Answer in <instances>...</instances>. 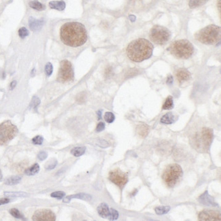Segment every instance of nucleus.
Listing matches in <instances>:
<instances>
[{"instance_id":"39","label":"nucleus","mask_w":221,"mask_h":221,"mask_svg":"<svg viewBox=\"0 0 221 221\" xmlns=\"http://www.w3.org/2000/svg\"><path fill=\"white\" fill-rule=\"evenodd\" d=\"M86 100V95L84 93H81L79 95H78L76 97V100L79 102V103H83Z\"/></svg>"},{"instance_id":"14","label":"nucleus","mask_w":221,"mask_h":221,"mask_svg":"<svg viewBox=\"0 0 221 221\" xmlns=\"http://www.w3.org/2000/svg\"><path fill=\"white\" fill-rule=\"evenodd\" d=\"M176 76L179 83H182L189 80L191 77V74L187 70L181 68V69H179L176 71Z\"/></svg>"},{"instance_id":"4","label":"nucleus","mask_w":221,"mask_h":221,"mask_svg":"<svg viewBox=\"0 0 221 221\" xmlns=\"http://www.w3.org/2000/svg\"><path fill=\"white\" fill-rule=\"evenodd\" d=\"M169 50L170 53L178 59H187L193 55L194 46L189 40H180L173 42Z\"/></svg>"},{"instance_id":"12","label":"nucleus","mask_w":221,"mask_h":221,"mask_svg":"<svg viewBox=\"0 0 221 221\" xmlns=\"http://www.w3.org/2000/svg\"><path fill=\"white\" fill-rule=\"evenodd\" d=\"M199 220H221L220 214L217 211H214L211 210H203L199 214Z\"/></svg>"},{"instance_id":"37","label":"nucleus","mask_w":221,"mask_h":221,"mask_svg":"<svg viewBox=\"0 0 221 221\" xmlns=\"http://www.w3.org/2000/svg\"><path fill=\"white\" fill-rule=\"evenodd\" d=\"M50 195L52 197H54V198L61 199H62L63 197H65V195H66V193L63 191H56V192L51 193Z\"/></svg>"},{"instance_id":"1","label":"nucleus","mask_w":221,"mask_h":221,"mask_svg":"<svg viewBox=\"0 0 221 221\" xmlns=\"http://www.w3.org/2000/svg\"><path fill=\"white\" fill-rule=\"evenodd\" d=\"M61 40L66 45L71 47L83 46L87 40V32L82 23L77 22L66 23L60 31Z\"/></svg>"},{"instance_id":"41","label":"nucleus","mask_w":221,"mask_h":221,"mask_svg":"<svg viewBox=\"0 0 221 221\" xmlns=\"http://www.w3.org/2000/svg\"><path fill=\"white\" fill-rule=\"evenodd\" d=\"M105 129V124L103 122H100V123H98L97 128H96V131L97 132H101L103 130H104Z\"/></svg>"},{"instance_id":"15","label":"nucleus","mask_w":221,"mask_h":221,"mask_svg":"<svg viewBox=\"0 0 221 221\" xmlns=\"http://www.w3.org/2000/svg\"><path fill=\"white\" fill-rule=\"evenodd\" d=\"M74 198L83 199V200L87 201V202H88V201H91L92 199V197H91V195H88V194H87V193H78V194H76V195H69L67 197H66L63 199V202L68 203L70 202L71 199H72Z\"/></svg>"},{"instance_id":"5","label":"nucleus","mask_w":221,"mask_h":221,"mask_svg":"<svg viewBox=\"0 0 221 221\" xmlns=\"http://www.w3.org/2000/svg\"><path fill=\"white\" fill-rule=\"evenodd\" d=\"M182 176V169L178 164H172L167 167L162 178L168 187H173Z\"/></svg>"},{"instance_id":"19","label":"nucleus","mask_w":221,"mask_h":221,"mask_svg":"<svg viewBox=\"0 0 221 221\" xmlns=\"http://www.w3.org/2000/svg\"><path fill=\"white\" fill-rule=\"evenodd\" d=\"M49 6L52 9L62 11L66 8V3L63 1H53L49 3Z\"/></svg>"},{"instance_id":"42","label":"nucleus","mask_w":221,"mask_h":221,"mask_svg":"<svg viewBox=\"0 0 221 221\" xmlns=\"http://www.w3.org/2000/svg\"><path fill=\"white\" fill-rule=\"evenodd\" d=\"M105 76L106 77H110L111 75L112 74V67H108V68H106V70H105Z\"/></svg>"},{"instance_id":"32","label":"nucleus","mask_w":221,"mask_h":221,"mask_svg":"<svg viewBox=\"0 0 221 221\" xmlns=\"http://www.w3.org/2000/svg\"><path fill=\"white\" fill-rule=\"evenodd\" d=\"M57 163V160H55V159L50 160V161H49V162L47 163V164L46 165L45 168H46V169H49V170L50 169H53L56 167Z\"/></svg>"},{"instance_id":"2","label":"nucleus","mask_w":221,"mask_h":221,"mask_svg":"<svg viewBox=\"0 0 221 221\" xmlns=\"http://www.w3.org/2000/svg\"><path fill=\"white\" fill-rule=\"evenodd\" d=\"M152 44L148 40L139 38L134 40L129 44L127 49L128 57L134 62H142L148 59L152 55Z\"/></svg>"},{"instance_id":"45","label":"nucleus","mask_w":221,"mask_h":221,"mask_svg":"<svg viewBox=\"0 0 221 221\" xmlns=\"http://www.w3.org/2000/svg\"><path fill=\"white\" fill-rule=\"evenodd\" d=\"M16 81H12L11 84H10V89L12 90L14 88H15L16 87Z\"/></svg>"},{"instance_id":"16","label":"nucleus","mask_w":221,"mask_h":221,"mask_svg":"<svg viewBox=\"0 0 221 221\" xmlns=\"http://www.w3.org/2000/svg\"><path fill=\"white\" fill-rule=\"evenodd\" d=\"M97 212L100 216L104 219H107L110 214V209L106 203H101L97 207Z\"/></svg>"},{"instance_id":"10","label":"nucleus","mask_w":221,"mask_h":221,"mask_svg":"<svg viewBox=\"0 0 221 221\" xmlns=\"http://www.w3.org/2000/svg\"><path fill=\"white\" fill-rule=\"evenodd\" d=\"M109 179L116 185L120 187L121 189L123 188L128 182L127 175L118 169H114L110 172Z\"/></svg>"},{"instance_id":"17","label":"nucleus","mask_w":221,"mask_h":221,"mask_svg":"<svg viewBox=\"0 0 221 221\" xmlns=\"http://www.w3.org/2000/svg\"><path fill=\"white\" fill-rule=\"evenodd\" d=\"M43 25V22L42 20H36L35 19L31 17L29 19V27L30 29H32L33 32H36V31L40 30Z\"/></svg>"},{"instance_id":"28","label":"nucleus","mask_w":221,"mask_h":221,"mask_svg":"<svg viewBox=\"0 0 221 221\" xmlns=\"http://www.w3.org/2000/svg\"><path fill=\"white\" fill-rule=\"evenodd\" d=\"M155 212L159 214V215H163V214H167L169 212V211L170 210V207L169 206H159L156 207L155 209Z\"/></svg>"},{"instance_id":"21","label":"nucleus","mask_w":221,"mask_h":221,"mask_svg":"<svg viewBox=\"0 0 221 221\" xmlns=\"http://www.w3.org/2000/svg\"><path fill=\"white\" fill-rule=\"evenodd\" d=\"M39 171H40L39 165L37 164V163H35V164L33 165L32 167L27 168L25 170V174H27V176H33L38 173Z\"/></svg>"},{"instance_id":"35","label":"nucleus","mask_w":221,"mask_h":221,"mask_svg":"<svg viewBox=\"0 0 221 221\" xmlns=\"http://www.w3.org/2000/svg\"><path fill=\"white\" fill-rule=\"evenodd\" d=\"M19 35L21 38H25V37L29 35V32L25 27H21L19 30Z\"/></svg>"},{"instance_id":"9","label":"nucleus","mask_w":221,"mask_h":221,"mask_svg":"<svg viewBox=\"0 0 221 221\" xmlns=\"http://www.w3.org/2000/svg\"><path fill=\"white\" fill-rule=\"evenodd\" d=\"M198 142V147L207 148L210 146L213 139V131L210 128L204 127L202 129L199 134L197 135Z\"/></svg>"},{"instance_id":"40","label":"nucleus","mask_w":221,"mask_h":221,"mask_svg":"<svg viewBox=\"0 0 221 221\" xmlns=\"http://www.w3.org/2000/svg\"><path fill=\"white\" fill-rule=\"evenodd\" d=\"M47 156H48L47 153L46 152L42 151L39 153L38 155H37V158H38L40 161H44V160H45L47 158Z\"/></svg>"},{"instance_id":"34","label":"nucleus","mask_w":221,"mask_h":221,"mask_svg":"<svg viewBox=\"0 0 221 221\" xmlns=\"http://www.w3.org/2000/svg\"><path fill=\"white\" fill-rule=\"evenodd\" d=\"M96 144L99 146H100L101 148H107L109 146H110V144H109L107 141L104 140V139H97Z\"/></svg>"},{"instance_id":"7","label":"nucleus","mask_w":221,"mask_h":221,"mask_svg":"<svg viewBox=\"0 0 221 221\" xmlns=\"http://www.w3.org/2000/svg\"><path fill=\"white\" fill-rule=\"evenodd\" d=\"M170 37H171V33L169 29L163 26H154L150 33V38L153 42L158 45H164L168 43Z\"/></svg>"},{"instance_id":"31","label":"nucleus","mask_w":221,"mask_h":221,"mask_svg":"<svg viewBox=\"0 0 221 221\" xmlns=\"http://www.w3.org/2000/svg\"><path fill=\"white\" fill-rule=\"evenodd\" d=\"M10 213L11 215L13 216V217H15L16 218V219H23V216L21 214H20V212H19V211L16 209V208H12L10 210Z\"/></svg>"},{"instance_id":"13","label":"nucleus","mask_w":221,"mask_h":221,"mask_svg":"<svg viewBox=\"0 0 221 221\" xmlns=\"http://www.w3.org/2000/svg\"><path fill=\"white\" fill-rule=\"evenodd\" d=\"M198 200L201 203H202L205 206H213V207H216L219 206L215 202H214V199L213 197L209 195L207 190H206V191L199 197Z\"/></svg>"},{"instance_id":"30","label":"nucleus","mask_w":221,"mask_h":221,"mask_svg":"<svg viewBox=\"0 0 221 221\" xmlns=\"http://www.w3.org/2000/svg\"><path fill=\"white\" fill-rule=\"evenodd\" d=\"M118 211H117L116 210L112 208L110 210V214H109L108 219H110V220H115L118 219Z\"/></svg>"},{"instance_id":"26","label":"nucleus","mask_w":221,"mask_h":221,"mask_svg":"<svg viewBox=\"0 0 221 221\" xmlns=\"http://www.w3.org/2000/svg\"><path fill=\"white\" fill-rule=\"evenodd\" d=\"M4 195L6 196L17 197H25L29 196V194L24 192H5Z\"/></svg>"},{"instance_id":"18","label":"nucleus","mask_w":221,"mask_h":221,"mask_svg":"<svg viewBox=\"0 0 221 221\" xmlns=\"http://www.w3.org/2000/svg\"><path fill=\"white\" fill-rule=\"evenodd\" d=\"M136 129H137L138 135L142 138H146L149 133V127L144 123L139 125Z\"/></svg>"},{"instance_id":"27","label":"nucleus","mask_w":221,"mask_h":221,"mask_svg":"<svg viewBox=\"0 0 221 221\" xmlns=\"http://www.w3.org/2000/svg\"><path fill=\"white\" fill-rule=\"evenodd\" d=\"M29 6L33 9H35L37 10H43L45 8V6L42 4L40 2L37 1H32L30 2L29 3Z\"/></svg>"},{"instance_id":"46","label":"nucleus","mask_w":221,"mask_h":221,"mask_svg":"<svg viewBox=\"0 0 221 221\" xmlns=\"http://www.w3.org/2000/svg\"><path fill=\"white\" fill-rule=\"evenodd\" d=\"M97 114H98V118L99 119H101V111H98L97 112Z\"/></svg>"},{"instance_id":"11","label":"nucleus","mask_w":221,"mask_h":221,"mask_svg":"<svg viewBox=\"0 0 221 221\" xmlns=\"http://www.w3.org/2000/svg\"><path fill=\"white\" fill-rule=\"evenodd\" d=\"M32 219L36 221H54L56 220V216L51 210L42 209L35 212Z\"/></svg>"},{"instance_id":"23","label":"nucleus","mask_w":221,"mask_h":221,"mask_svg":"<svg viewBox=\"0 0 221 221\" xmlns=\"http://www.w3.org/2000/svg\"><path fill=\"white\" fill-rule=\"evenodd\" d=\"M20 180H21V178H20V176H15L10 177V178L7 179L6 180L5 184L6 185H9V186L15 185H17V184H19L20 182Z\"/></svg>"},{"instance_id":"33","label":"nucleus","mask_w":221,"mask_h":221,"mask_svg":"<svg viewBox=\"0 0 221 221\" xmlns=\"http://www.w3.org/2000/svg\"><path fill=\"white\" fill-rule=\"evenodd\" d=\"M43 141H44V138H43L42 136H41V135H37V136H36L35 138H33L32 139L33 144H36V145L42 144Z\"/></svg>"},{"instance_id":"47","label":"nucleus","mask_w":221,"mask_h":221,"mask_svg":"<svg viewBox=\"0 0 221 221\" xmlns=\"http://www.w3.org/2000/svg\"><path fill=\"white\" fill-rule=\"evenodd\" d=\"M3 178V176H2V171H1V169H0V181H2V180Z\"/></svg>"},{"instance_id":"43","label":"nucleus","mask_w":221,"mask_h":221,"mask_svg":"<svg viewBox=\"0 0 221 221\" xmlns=\"http://www.w3.org/2000/svg\"><path fill=\"white\" fill-rule=\"evenodd\" d=\"M10 202V199L8 198H2L0 199V206L2 205H4V204H6Z\"/></svg>"},{"instance_id":"8","label":"nucleus","mask_w":221,"mask_h":221,"mask_svg":"<svg viewBox=\"0 0 221 221\" xmlns=\"http://www.w3.org/2000/svg\"><path fill=\"white\" fill-rule=\"evenodd\" d=\"M74 73L72 65L67 60H63L60 63V67L57 75V80L60 83H67L72 81Z\"/></svg>"},{"instance_id":"25","label":"nucleus","mask_w":221,"mask_h":221,"mask_svg":"<svg viewBox=\"0 0 221 221\" xmlns=\"http://www.w3.org/2000/svg\"><path fill=\"white\" fill-rule=\"evenodd\" d=\"M173 108V101L172 96L167 97L164 104L163 105V110H171Z\"/></svg>"},{"instance_id":"24","label":"nucleus","mask_w":221,"mask_h":221,"mask_svg":"<svg viewBox=\"0 0 221 221\" xmlns=\"http://www.w3.org/2000/svg\"><path fill=\"white\" fill-rule=\"evenodd\" d=\"M207 1L208 0H190L189 6L191 8H195L204 5Z\"/></svg>"},{"instance_id":"22","label":"nucleus","mask_w":221,"mask_h":221,"mask_svg":"<svg viewBox=\"0 0 221 221\" xmlns=\"http://www.w3.org/2000/svg\"><path fill=\"white\" fill-rule=\"evenodd\" d=\"M85 151H86V148L84 146H78L71 149V153L74 156H80L84 154Z\"/></svg>"},{"instance_id":"36","label":"nucleus","mask_w":221,"mask_h":221,"mask_svg":"<svg viewBox=\"0 0 221 221\" xmlns=\"http://www.w3.org/2000/svg\"><path fill=\"white\" fill-rule=\"evenodd\" d=\"M53 71V65L50 63H48L45 66V73L46 74V76H50V75L52 74Z\"/></svg>"},{"instance_id":"6","label":"nucleus","mask_w":221,"mask_h":221,"mask_svg":"<svg viewBox=\"0 0 221 221\" xmlns=\"http://www.w3.org/2000/svg\"><path fill=\"white\" fill-rule=\"evenodd\" d=\"M18 134V129L10 121L0 124V146L6 145L15 138Z\"/></svg>"},{"instance_id":"44","label":"nucleus","mask_w":221,"mask_h":221,"mask_svg":"<svg viewBox=\"0 0 221 221\" xmlns=\"http://www.w3.org/2000/svg\"><path fill=\"white\" fill-rule=\"evenodd\" d=\"M167 83L169 85H171L173 83V77L172 76H169L168 78V80H167Z\"/></svg>"},{"instance_id":"20","label":"nucleus","mask_w":221,"mask_h":221,"mask_svg":"<svg viewBox=\"0 0 221 221\" xmlns=\"http://www.w3.org/2000/svg\"><path fill=\"white\" fill-rule=\"evenodd\" d=\"M175 121V117L172 112H169V113H167L164 116H163L162 118H161V122L163 124H172Z\"/></svg>"},{"instance_id":"29","label":"nucleus","mask_w":221,"mask_h":221,"mask_svg":"<svg viewBox=\"0 0 221 221\" xmlns=\"http://www.w3.org/2000/svg\"><path fill=\"white\" fill-rule=\"evenodd\" d=\"M104 119L105 121L108 122V123H112V122H114V119H115V117L112 112H105V114L104 115Z\"/></svg>"},{"instance_id":"3","label":"nucleus","mask_w":221,"mask_h":221,"mask_svg":"<svg viewBox=\"0 0 221 221\" xmlns=\"http://www.w3.org/2000/svg\"><path fill=\"white\" fill-rule=\"evenodd\" d=\"M220 27L214 25L204 27L195 34V38L199 42L207 45L217 44L220 40Z\"/></svg>"},{"instance_id":"38","label":"nucleus","mask_w":221,"mask_h":221,"mask_svg":"<svg viewBox=\"0 0 221 221\" xmlns=\"http://www.w3.org/2000/svg\"><path fill=\"white\" fill-rule=\"evenodd\" d=\"M40 103V99L37 97H33L32 101H31L30 104V107L33 108H36L37 105H38Z\"/></svg>"}]
</instances>
